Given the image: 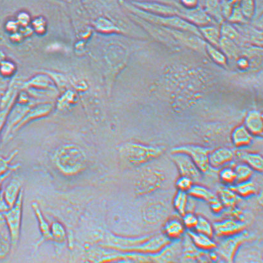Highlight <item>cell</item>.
<instances>
[{"label":"cell","instance_id":"1","mask_svg":"<svg viewBox=\"0 0 263 263\" xmlns=\"http://www.w3.org/2000/svg\"><path fill=\"white\" fill-rule=\"evenodd\" d=\"M119 2L121 6L126 9L127 12L133 14V15L138 16V17L143 19L148 22L153 23V24L164 27L171 28V29L189 32L202 37L198 27L191 24L185 19L178 15L159 16L153 15V14L146 12L140 9L137 8L127 0H119Z\"/></svg>","mask_w":263,"mask_h":263},{"label":"cell","instance_id":"2","mask_svg":"<svg viewBox=\"0 0 263 263\" xmlns=\"http://www.w3.org/2000/svg\"><path fill=\"white\" fill-rule=\"evenodd\" d=\"M55 160L58 169L66 175L80 173L85 168L86 164L85 153L74 146L62 148L56 153Z\"/></svg>","mask_w":263,"mask_h":263},{"label":"cell","instance_id":"3","mask_svg":"<svg viewBox=\"0 0 263 263\" xmlns=\"http://www.w3.org/2000/svg\"><path fill=\"white\" fill-rule=\"evenodd\" d=\"M163 147H153L136 143H127L121 148L125 159L131 164L140 165L155 159L164 153Z\"/></svg>","mask_w":263,"mask_h":263},{"label":"cell","instance_id":"4","mask_svg":"<svg viewBox=\"0 0 263 263\" xmlns=\"http://www.w3.org/2000/svg\"><path fill=\"white\" fill-rule=\"evenodd\" d=\"M23 190L21 191L17 201L12 208L3 214L10 233L11 245L15 248L20 240L22 214Z\"/></svg>","mask_w":263,"mask_h":263},{"label":"cell","instance_id":"5","mask_svg":"<svg viewBox=\"0 0 263 263\" xmlns=\"http://www.w3.org/2000/svg\"><path fill=\"white\" fill-rule=\"evenodd\" d=\"M211 151L210 149L202 146L188 144L174 148L172 153H186L195 163L202 173L208 174L213 169L209 162V155Z\"/></svg>","mask_w":263,"mask_h":263},{"label":"cell","instance_id":"6","mask_svg":"<svg viewBox=\"0 0 263 263\" xmlns=\"http://www.w3.org/2000/svg\"><path fill=\"white\" fill-rule=\"evenodd\" d=\"M223 239H224L217 245L216 251L219 255L227 262L232 263L240 246L250 240L251 237L249 233L244 230L235 236Z\"/></svg>","mask_w":263,"mask_h":263},{"label":"cell","instance_id":"7","mask_svg":"<svg viewBox=\"0 0 263 263\" xmlns=\"http://www.w3.org/2000/svg\"><path fill=\"white\" fill-rule=\"evenodd\" d=\"M164 180V175L161 172L149 170L137 178L134 185L135 192L138 195H150L159 189Z\"/></svg>","mask_w":263,"mask_h":263},{"label":"cell","instance_id":"8","mask_svg":"<svg viewBox=\"0 0 263 263\" xmlns=\"http://www.w3.org/2000/svg\"><path fill=\"white\" fill-rule=\"evenodd\" d=\"M167 31L174 37L179 45H184L197 52L206 54V42L201 37L189 32L180 31L165 27Z\"/></svg>","mask_w":263,"mask_h":263},{"label":"cell","instance_id":"9","mask_svg":"<svg viewBox=\"0 0 263 263\" xmlns=\"http://www.w3.org/2000/svg\"><path fill=\"white\" fill-rule=\"evenodd\" d=\"M172 159L180 172L181 176H187L194 181L201 178L202 172L187 154L184 153H172Z\"/></svg>","mask_w":263,"mask_h":263},{"label":"cell","instance_id":"10","mask_svg":"<svg viewBox=\"0 0 263 263\" xmlns=\"http://www.w3.org/2000/svg\"><path fill=\"white\" fill-rule=\"evenodd\" d=\"M179 16L185 19L191 24L196 25L197 27H203L208 25L218 24L209 15L205 9L199 6L193 9H185L182 7L180 9Z\"/></svg>","mask_w":263,"mask_h":263},{"label":"cell","instance_id":"11","mask_svg":"<svg viewBox=\"0 0 263 263\" xmlns=\"http://www.w3.org/2000/svg\"><path fill=\"white\" fill-rule=\"evenodd\" d=\"M171 241L164 234L150 236L149 239L135 248L132 253H143V254L155 255L159 253L165 246L171 243Z\"/></svg>","mask_w":263,"mask_h":263},{"label":"cell","instance_id":"12","mask_svg":"<svg viewBox=\"0 0 263 263\" xmlns=\"http://www.w3.org/2000/svg\"><path fill=\"white\" fill-rule=\"evenodd\" d=\"M137 8L146 12L159 16L178 15L180 9L177 7L158 2L129 1Z\"/></svg>","mask_w":263,"mask_h":263},{"label":"cell","instance_id":"13","mask_svg":"<svg viewBox=\"0 0 263 263\" xmlns=\"http://www.w3.org/2000/svg\"><path fill=\"white\" fill-rule=\"evenodd\" d=\"M214 234L220 238L231 237L245 230L246 225L241 221L227 219L214 223Z\"/></svg>","mask_w":263,"mask_h":263},{"label":"cell","instance_id":"14","mask_svg":"<svg viewBox=\"0 0 263 263\" xmlns=\"http://www.w3.org/2000/svg\"><path fill=\"white\" fill-rule=\"evenodd\" d=\"M235 156L233 151L227 148H220L211 151L209 155L211 168L218 170L232 161Z\"/></svg>","mask_w":263,"mask_h":263},{"label":"cell","instance_id":"15","mask_svg":"<svg viewBox=\"0 0 263 263\" xmlns=\"http://www.w3.org/2000/svg\"><path fill=\"white\" fill-rule=\"evenodd\" d=\"M246 44L262 47L263 32L245 24H234Z\"/></svg>","mask_w":263,"mask_h":263},{"label":"cell","instance_id":"16","mask_svg":"<svg viewBox=\"0 0 263 263\" xmlns=\"http://www.w3.org/2000/svg\"><path fill=\"white\" fill-rule=\"evenodd\" d=\"M245 127L251 134L262 136L263 132V118L262 113L257 110L249 111L245 119Z\"/></svg>","mask_w":263,"mask_h":263},{"label":"cell","instance_id":"17","mask_svg":"<svg viewBox=\"0 0 263 263\" xmlns=\"http://www.w3.org/2000/svg\"><path fill=\"white\" fill-rule=\"evenodd\" d=\"M187 234L199 250L208 251L216 250L217 247V243L212 239V237L201 233L192 231V230H188Z\"/></svg>","mask_w":263,"mask_h":263},{"label":"cell","instance_id":"18","mask_svg":"<svg viewBox=\"0 0 263 263\" xmlns=\"http://www.w3.org/2000/svg\"><path fill=\"white\" fill-rule=\"evenodd\" d=\"M231 138L234 145L237 148H241L250 145L253 141V135L245 125H241L232 132Z\"/></svg>","mask_w":263,"mask_h":263},{"label":"cell","instance_id":"19","mask_svg":"<svg viewBox=\"0 0 263 263\" xmlns=\"http://www.w3.org/2000/svg\"><path fill=\"white\" fill-rule=\"evenodd\" d=\"M218 47L220 48L227 60H237L241 56V46L234 41L225 37H221Z\"/></svg>","mask_w":263,"mask_h":263},{"label":"cell","instance_id":"20","mask_svg":"<svg viewBox=\"0 0 263 263\" xmlns=\"http://www.w3.org/2000/svg\"><path fill=\"white\" fill-rule=\"evenodd\" d=\"M236 156L242 162L247 164L253 171L262 173L263 171V159L262 155L257 153L237 151Z\"/></svg>","mask_w":263,"mask_h":263},{"label":"cell","instance_id":"21","mask_svg":"<svg viewBox=\"0 0 263 263\" xmlns=\"http://www.w3.org/2000/svg\"><path fill=\"white\" fill-rule=\"evenodd\" d=\"M11 239L3 214L0 216V258L6 257L10 250Z\"/></svg>","mask_w":263,"mask_h":263},{"label":"cell","instance_id":"22","mask_svg":"<svg viewBox=\"0 0 263 263\" xmlns=\"http://www.w3.org/2000/svg\"><path fill=\"white\" fill-rule=\"evenodd\" d=\"M202 38L207 43L218 47L221 38L220 27L212 24L198 27Z\"/></svg>","mask_w":263,"mask_h":263},{"label":"cell","instance_id":"23","mask_svg":"<svg viewBox=\"0 0 263 263\" xmlns=\"http://www.w3.org/2000/svg\"><path fill=\"white\" fill-rule=\"evenodd\" d=\"M167 215L166 208L161 204L154 203L149 206L144 213V219L149 223L160 222Z\"/></svg>","mask_w":263,"mask_h":263},{"label":"cell","instance_id":"24","mask_svg":"<svg viewBox=\"0 0 263 263\" xmlns=\"http://www.w3.org/2000/svg\"><path fill=\"white\" fill-rule=\"evenodd\" d=\"M185 229V227L182 222L176 219H173L167 221L165 223L164 229V235L171 241V240L176 241L183 236Z\"/></svg>","mask_w":263,"mask_h":263},{"label":"cell","instance_id":"25","mask_svg":"<svg viewBox=\"0 0 263 263\" xmlns=\"http://www.w3.org/2000/svg\"><path fill=\"white\" fill-rule=\"evenodd\" d=\"M206 251L197 248L193 243L192 240L186 234L185 239L182 242V255L185 259L197 260L201 259L205 255Z\"/></svg>","mask_w":263,"mask_h":263},{"label":"cell","instance_id":"26","mask_svg":"<svg viewBox=\"0 0 263 263\" xmlns=\"http://www.w3.org/2000/svg\"><path fill=\"white\" fill-rule=\"evenodd\" d=\"M22 183L18 179L11 180L3 192L4 198L10 208L15 205L22 189Z\"/></svg>","mask_w":263,"mask_h":263},{"label":"cell","instance_id":"27","mask_svg":"<svg viewBox=\"0 0 263 263\" xmlns=\"http://www.w3.org/2000/svg\"><path fill=\"white\" fill-rule=\"evenodd\" d=\"M220 30L221 37H225V38L234 41L240 46L241 45L246 46V44L245 41H243L235 25H232L230 23L223 22L220 27Z\"/></svg>","mask_w":263,"mask_h":263},{"label":"cell","instance_id":"28","mask_svg":"<svg viewBox=\"0 0 263 263\" xmlns=\"http://www.w3.org/2000/svg\"><path fill=\"white\" fill-rule=\"evenodd\" d=\"M229 188L234 191L239 197H244V198L253 196L257 192L255 184L250 180L236 183V185L234 184L230 185Z\"/></svg>","mask_w":263,"mask_h":263},{"label":"cell","instance_id":"29","mask_svg":"<svg viewBox=\"0 0 263 263\" xmlns=\"http://www.w3.org/2000/svg\"><path fill=\"white\" fill-rule=\"evenodd\" d=\"M204 9L218 24H222L223 19L219 0H204Z\"/></svg>","mask_w":263,"mask_h":263},{"label":"cell","instance_id":"30","mask_svg":"<svg viewBox=\"0 0 263 263\" xmlns=\"http://www.w3.org/2000/svg\"><path fill=\"white\" fill-rule=\"evenodd\" d=\"M32 208L36 214L37 220H38L39 228H40L42 235L43 239L45 240H53L52 234L50 232V226L44 218L43 213H42L40 208L38 204L34 202L32 204Z\"/></svg>","mask_w":263,"mask_h":263},{"label":"cell","instance_id":"31","mask_svg":"<svg viewBox=\"0 0 263 263\" xmlns=\"http://www.w3.org/2000/svg\"><path fill=\"white\" fill-rule=\"evenodd\" d=\"M187 193L188 195L194 197V198L204 200V201L208 202L216 197L208 188L200 185H193Z\"/></svg>","mask_w":263,"mask_h":263},{"label":"cell","instance_id":"32","mask_svg":"<svg viewBox=\"0 0 263 263\" xmlns=\"http://www.w3.org/2000/svg\"><path fill=\"white\" fill-rule=\"evenodd\" d=\"M219 195L220 201L227 208H234L239 201L240 197L230 188H220Z\"/></svg>","mask_w":263,"mask_h":263},{"label":"cell","instance_id":"33","mask_svg":"<svg viewBox=\"0 0 263 263\" xmlns=\"http://www.w3.org/2000/svg\"><path fill=\"white\" fill-rule=\"evenodd\" d=\"M205 51L213 62L220 66H225L227 64V58L223 54L222 51L218 49V47L211 45L208 43L206 44Z\"/></svg>","mask_w":263,"mask_h":263},{"label":"cell","instance_id":"34","mask_svg":"<svg viewBox=\"0 0 263 263\" xmlns=\"http://www.w3.org/2000/svg\"><path fill=\"white\" fill-rule=\"evenodd\" d=\"M188 204V194L187 192L179 191L174 199V208L180 216H183L187 213Z\"/></svg>","mask_w":263,"mask_h":263},{"label":"cell","instance_id":"35","mask_svg":"<svg viewBox=\"0 0 263 263\" xmlns=\"http://www.w3.org/2000/svg\"><path fill=\"white\" fill-rule=\"evenodd\" d=\"M234 171L236 175V183L250 180L253 174V170L245 163L236 165Z\"/></svg>","mask_w":263,"mask_h":263},{"label":"cell","instance_id":"36","mask_svg":"<svg viewBox=\"0 0 263 263\" xmlns=\"http://www.w3.org/2000/svg\"><path fill=\"white\" fill-rule=\"evenodd\" d=\"M239 7L246 20H250L255 16L256 12L255 0H241Z\"/></svg>","mask_w":263,"mask_h":263},{"label":"cell","instance_id":"37","mask_svg":"<svg viewBox=\"0 0 263 263\" xmlns=\"http://www.w3.org/2000/svg\"><path fill=\"white\" fill-rule=\"evenodd\" d=\"M50 232L53 240L55 241L62 242L66 239V230L61 223L53 222L50 226Z\"/></svg>","mask_w":263,"mask_h":263},{"label":"cell","instance_id":"38","mask_svg":"<svg viewBox=\"0 0 263 263\" xmlns=\"http://www.w3.org/2000/svg\"><path fill=\"white\" fill-rule=\"evenodd\" d=\"M196 232L206 235L210 237L214 236V229L213 225L206 219L199 217L196 227Z\"/></svg>","mask_w":263,"mask_h":263},{"label":"cell","instance_id":"39","mask_svg":"<svg viewBox=\"0 0 263 263\" xmlns=\"http://www.w3.org/2000/svg\"><path fill=\"white\" fill-rule=\"evenodd\" d=\"M219 177L223 183L232 185L236 182V175L234 169L224 168L219 172Z\"/></svg>","mask_w":263,"mask_h":263},{"label":"cell","instance_id":"40","mask_svg":"<svg viewBox=\"0 0 263 263\" xmlns=\"http://www.w3.org/2000/svg\"><path fill=\"white\" fill-rule=\"evenodd\" d=\"M227 21L230 24H245L246 22H247V20L243 16V13H242L239 5L234 6L231 15L230 16Z\"/></svg>","mask_w":263,"mask_h":263},{"label":"cell","instance_id":"41","mask_svg":"<svg viewBox=\"0 0 263 263\" xmlns=\"http://www.w3.org/2000/svg\"><path fill=\"white\" fill-rule=\"evenodd\" d=\"M193 185V181L187 176H181L176 180V187L179 191L188 192Z\"/></svg>","mask_w":263,"mask_h":263},{"label":"cell","instance_id":"42","mask_svg":"<svg viewBox=\"0 0 263 263\" xmlns=\"http://www.w3.org/2000/svg\"><path fill=\"white\" fill-rule=\"evenodd\" d=\"M183 223L184 226L187 228L188 230H192L196 227L198 218H197L194 214L186 213L183 216Z\"/></svg>","mask_w":263,"mask_h":263},{"label":"cell","instance_id":"43","mask_svg":"<svg viewBox=\"0 0 263 263\" xmlns=\"http://www.w3.org/2000/svg\"><path fill=\"white\" fill-rule=\"evenodd\" d=\"M234 7V4L229 0H223L221 2V11H222V15L224 20H227L229 18Z\"/></svg>","mask_w":263,"mask_h":263},{"label":"cell","instance_id":"44","mask_svg":"<svg viewBox=\"0 0 263 263\" xmlns=\"http://www.w3.org/2000/svg\"><path fill=\"white\" fill-rule=\"evenodd\" d=\"M209 202L210 203L211 208L214 213H220L223 211L224 206L220 199H219L217 197H214Z\"/></svg>","mask_w":263,"mask_h":263},{"label":"cell","instance_id":"45","mask_svg":"<svg viewBox=\"0 0 263 263\" xmlns=\"http://www.w3.org/2000/svg\"><path fill=\"white\" fill-rule=\"evenodd\" d=\"M128 1H139V2H158V3H162L167 4H170V5L175 6L177 7L178 8L180 9L181 6L180 4L177 3L175 0H127Z\"/></svg>","mask_w":263,"mask_h":263},{"label":"cell","instance_id":"46","mask_svg":"<svg viewBox=\"0 0 263 263\" xmlns=\"http://www.w3.org/2000/svg\"><path fill=\"white\" fill-rule=\"evenodd\" d=\"M179 3L185 9H193L199 6V0H180Z\"/></svg>","mask_w":263,"mask_h":263},{"label":"cell","instance_id":"47","mask_svg":"<svg viewBox=\"0 0 263 263\" xmlns=\"http://www.w3.org/2000/svg\"><path fill=\"white\" fill-rule=\"evenodd\" d=\"M12 159V157H10L9 159H4V158L0 157V175H2L5 174L7 171H8L9 164Z\"/></svg>","mask_w":263,"mask_h":263},{"label":"cell","instance_id":"48","mask_svg":"<svg viewBox=\"0 0 263 263\" xmlns=\"http://www.w3.org/2000/svg\"><path fill=\"white\" fill-rule=\"evenodd\" d=\"M10 207L7 203L5 198H4L3 192L0 193V214H3L8 211Z\"/></svg>","mask_w":263,"mask_h":263},{"label":"cell","instance_id":"49","mask_svg":"<svg viewBox=\"0 0 263 263\" xmlns=\"http://www.w3.org/2000/svg\"><path fill=\"white\" fill-rule=\"evenodd\" d=\"M236 61L237 66L241 69H246L250 67V63H249L248 60L245 57H243V56L241 55V57H240L238 59L236 60Z\"/></svg>","mask_w":263,"mask_h":263},{"label":"cell","instance_id":"50","mask_svg":"<svg viewBox=\"0 0 263 263\" xmlns=\"http://www.w3.org/2000/svg\"><path fill=\"white\" fill-rule=\"evenodd\" d=\"M15 169H16V167H12L8 171H7L5 174L0 175V193H1V186L3 185V183L9 177V176Z\"/></svg>","mask_w":263,"mask_h":263},{"label":"cell","instance_id":"51","mask_svg":"<svg viewBox=\"0 0 263 263\" xmlns=\"http://www.w3.org/2000/svg\"><path fill=\"white\" fill-rule=\"evenodd\" d=\"M209 259L213 261H216L218 259V255L216 254V253L211 252L210 254L208 255Z\"/></svg>","mask_w":263,"mask_h":263},{"label":"cell","instance_id":"52","mask_svg":"<svg viewBox=\"0 0 263 263\" xmlns=\"http://www.w3.org/2000/svg\"><path fill=\"white\" fill-rule=\"evenodd\" d=\"M204 3V0H199V6L203 7Z\"/></svg>","mask_w":263,"mask_h":263}]
</instances>
